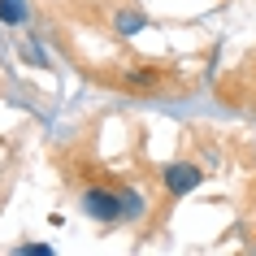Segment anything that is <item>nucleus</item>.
I'll list each match as a JSON object with an SVG mask.
<instances>
[{"instance_id":"1","label":"nucleus","mask_w":256,"mask_h":256,"mask_svg":"<svg viewBox=\"0 0 256 256\" xmlns=\"http://www.w3.org/2000/svg\"><path fill=\"white\" fill-rule=\"evenodd\" d=\"M82 213L92 217V222H118V217H122V191L87 187V191H82Z\"/></svg>"},{"instance_id":"2","label":"nucleus","mask_w":256,"mask_h":256,"mask_svg":"<svg viewBox=\"0 0 256 256\" xmlns=\"http://www.w3.org/2000/svg\"><path fill=\"white\" fill-rule=\"evenodd\" d=\"M165 191L174 196V200H182V196H191V191L204 182V170H196L191 161H174V165H165Z\"/></svg>"},{"instance_id":"3","label":"nucleus","mask_w":256,"mask_h":256,"mask_svg":"<svg viewBox=\"0 0 256 256\" xmlns=\"http://www.w3.org/2000/svg\"><path fill=\"white\" fill-rule=\"evenodd\" d=\"M144 26H148V22H144V14H135V9L113 14V30H118V35H139Z\"/></svg>"},{"instance_id":"4","label":"nucleus","mask_w":256,"mask_h":256,"mask_svg":"<svg viewBox=\"0 0 256 256\" xmlns=\"http://www.w3.org/2000/svg\"><path fill=\"white\" fill-rule=\"evenodd\" d=\"M0 22L4 26H22L26 22V0H0Z\"/></svg>"},{"instance_id":"5","label":"nucleus","mask_w":256,"mask_h":256,"mask_svg":"<svg viewBox=\"0 0 256 256\" xmlns=\"http://www.w3.org/2000/svg\"><path fill=\"white\" fill-rule=\"evenodd\" d=\"M144 213H148L144 196H139V191H122V217H126V222H139Z\"/></svg>"},{"instance_id":"6","label":"nucleus","mask_w":256,"mask_h":256,"mask_svg":"<svg viewBox=\"0 0 256 256\" xmlns=\"http://www.w3.org/2000/svg\"><path fill=\"white\" fill-rule=\"evenodd\" d=\"M18 52L26 56L30 66H40V70H48V56L40 52V44H30V40H22V44H18Z\"/></svg>"},{"instance_id":"7","label":"nucleus","mask_w":256,"mask_h":256,"mask_svg":"<svg viewBox=\"0 0 256 256\" xmlns=\"http://www.w3.org/2000/svg\"><path fill=\"white\" fill-rule=\"evenodd\" d=\"M22 252H26V256H52V248H48V243H26Z\"/></svg>"}]
</instances>
